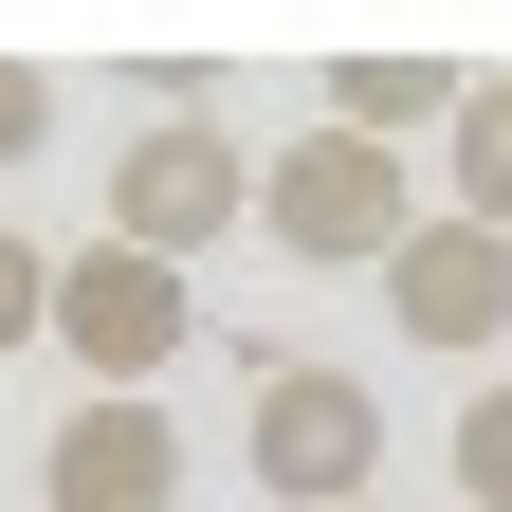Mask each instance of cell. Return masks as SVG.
Masks as SVG:
<instances>
[{"label": "cell", "mask_w": 512, "mask_h": 512, "mask_svg": "<svg viewBox=\"0 0 512 512\" xmlns=\"http://www.w3.org/2000/svg\"><path fill=\"white\" fill-rule=\"evenodd\" d=\"M238 366H256L238 458H256V494H275V512H348V494H384V384H366V366H311V348H238Z\"/></svg>", "instance_id": "1"}, {"label": "cell", "mask_w": 512, "mask_h": 512, "mask_svg": "<svg viewBox=\"0 0 512 512\" xmlns=\"http://www.w3.org/2000/svg\"><path fill=\"white\" fill-rule=\"evenodd\" d=\"M256 238L311 256V275H384V256L421 238V183H403V147H366V128H293V147L256 165Z\"/></svg>", "instance_id": "2"}, {"label": "cell", "mask_w": 512, "mask_h": 512, "mask_svg": "<svg viewBox=\"0 0 512 512\" xmlns=\"http://www.w3.org/2000/svg\"><path fill=\"white\" fill-rule=\"evenodd\" d=\"M238 220H256V147H238L220 110H147V128L110 147V238H128V256L183 275V256H220Z\"/></svg>", "instance_id": "3"}, {"label": "cell", "mask_w": 512, "mask_h": 512, "mask_svg": "<svg viewBox=\"0 0 512 512\" xmlns=\"http://www.w3.org/2000/svg\"><path fill=\"white\" fill-rule=\"evenodd\" d=\"M37 348H74V366H92V403H147V384L202 348V293H183L165 256L92 238V256H55V330H37Z\"/></svg>", "instance_id": "4"}, {"label": "cell", "mask_w": 512, "mask_h": 512, "mask_svg": "<svg viewBox=\"0 0 512 512\" xmlns=\"http://www.w3.org/2000/svg\"><path fill=\"white\" fill-rule=\"evenodd\" d=\"M384 330H403V348H439V366H476V348L512 330V238L421 220L403 256H384Z\"/></svg>", "instance_id": "5"}, {"label": "cell", "mask_w": 512, "mask_h": 512, "mask_svg": "<svg viewBox=\"0 0 512 512\" xmlns=\"http://www.w3.org/2000/svg\"><path fill=\"white\" fill-rule=\"evenodd\" d=\"M37 512H183V421L165 403H74L37 439Z\"/></svg>", "instance_id": "6"}, {"label": "cell", "mask_w": 512, "mask_h": 512, "mask_svg": "<svg viewBox=\"0 0 512 512\" xmlns=\"http://www.w3.org/2000/svg\"><path fill=\"white\" fill-rule=\"evenodd\" d=\"M311 128H366V147L458 128V55H330V110H311Z\"/></svg>", "instance_id": "7"}, {"label": "cell", "mask_w": 512, "mask_h": 512, "mask_svg": "<svg viewBox=\"0 0 512 512\" xmlns=\"http://www.w3.org/2000/svg\"><path fill=\"white\" fill-rule=\"evenodd\" d=\"M439 147H458V202H439V220L512 238V74H458V128H439Z\"/></svg>", "instance_id": "8"}, {"label": "cell", "mask_w": 512, "mask_h": 512, "mask_svg": "<svg viewBox=\"0 0 512 512\" xmlns=\"http://www.w3.org/2000/svg\"><path fill=\"white\" fill-rule=\"evenodd\" d=\"M458 494H476V512H512V366L458 403Z\"/></svg>", "instance_id": "9"}, {"label": "cell", "mask_w": 512, "mask_h": 512, "mask_svg": "<svg viewBox=\"0 0 512 512\" xmlns=\"http://www.w3.org/2000/svg\"><path fill=\"white\" fill-rule=\"evenodd\" d=\"M37 330H55V256H37V238H19V220H0V366H19V348H37Z\"/></svg>", "instance_id": "10"}, {"label": "cell", "mask_w": 512, "mask_h": 512, "mask_svg": "<svg viewBox=\"0 0 512 512\" xmlns=\"http://www.w3.org/2000/svg\"><path fill=\"white\" fill-rule=\"evenodd\" d=\"M55 147V74H37V55H0V165H37Z\"/></svg>", "instance_id": "11"}, {"label": "cell", "mask_w": 512, "mask_h": 512, "mask_svg": "<svg viewBox=\"0 0 512 512\" xmlns=\"http://www.w3.org/2000/svg\"><path fill=\"white\" fill-rule=\"evenodd\" d=\"M348 512H384V494H348Z\"/></svg>", "instance_id": "12"}]
</instances>
